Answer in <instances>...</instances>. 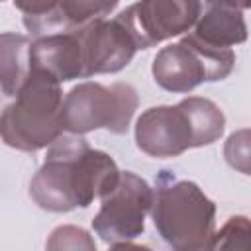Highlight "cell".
<instances>
[{
  "instance_id": "cell-3",
  "label": "cell",
  "mask_w": 251,
  "mask_h": 251,
  "mask_svg": "<svg viewBox=\"0 0 251 251\" xmlns=\"http://www.w3.org/2000/svg\"><path fill=\"white\" fill-rule=\"evenodd\" d=\"M151 206L153 224L173 251H204L216 227V204L192 180L163 171Z\"/></svg>"
},
{
  "instance_id": "cell-12",
  "label": "cell",
  "mask_w": 251,
  "mask_h": 251,
  "mask_svg": "<svg viewBox=\"0 0 251 251\" xmlns=\"http://www.w3.org/2000/svg\"><path fill=\"white\" fill-rule=\"evenodd\" d=\"M29 65L31 69L45 71L61 84L84 78V51L78 31L45 35L31 41Z\"/></svg>"
},
{
  "instance_id": "cell-1",
  "label": "cell",
  "mask_w": 251,
  "mask_h": 251,
  "mask_svg": "<svg viewBox=\"0 0 251 251\" xmlns=\"http://www.w3.org/2000/svg\"><path fill=\"white\" fill-rule=\"evenodd\" d=\"M122 171L100 149H92L82 135H61L29 182L31 200L47 212L88 208L108 196L120 182Z\"/></svg>"
},
{
  "instance_id": "cell-7",
  "label": "cell",
  "mask_w": 251,
  "mask_h": 251,
  "mask_svg": "<svg viewBox=\"0 0 251 251\" xmlns=\"http://www.w3.org/2000/svg\"><path fill=\"white\" fill-rule=\"evenodd\" d=\"M202 10L204 4L196 0H141L116 18L129 31L137 49H149L192 29Z\"/></svg>"
},
{
  "instance_id": "cell-11",
  "label": "cell",
  "mask_w": 251,
  "mask_h": 251,
  "mask_svg": "<svg viewBox=\"0 0 251 251\" xmlns=\"http://www.w3.org/2000/svg\"><path fill=\"white\" fill-rule=\"evenodd\" d=\"M247 6L249 4L235 2H206L202 16L188 35L196 43L216 51H226L233 45L245 43L249 31L243 18V8Z\"/></svg>"
},
{
  "instance_id": "cell-6",
  "label": "cell",
  "mask_w": 251,
  "mask_h": 251,
  "mask_svg": "<svg viewBox=\"0 0 251 251\" xmlns=\"http://www.w3.org/2000/svg\"><path fill=\"white\" fill-rule=\"evenodd\" d=\"M155 190L145 178L124 171L118 186L102 198L92 229L106 243H124L145 231V216L151 212Z\"/></svg>"
},
{
  "instance_id": "cell-4",
  "label": "cell",
  "mask_w": 251,
  "mask_h": 251,
  "mask_svg": "<svg viewBox=\"0 0 251 251\" xmlns=\"http://www.w3.org/2000/svg\"><path fill=\"white\" fill-rule=\"evenodd\" d=\"M137 104V90L127 82L104 86L86 80L67 92L63 102V127L71 135H84L94 129L122 135L129 129Z\"/></svg>"
},
{
  "instance_id": "cell-16",
  "label": "cell",
  "mask_w": 251,
  "mask_h": 251,
  "mask_svg": "<svg viewBox=\"0 0 251 251\" xmlns=\"http://www.w3.org/2000/svg\"><path fill=\"white\" fill-rule=\"evenodd\" d=\"M226 163L241 175H251V127L237 129L224 143Z\"/></svg>"
},
{
  "instance_id": "cell-2",
  "label": "cell",
  "mask_w": 251,
  "mask_h": 251,
  "mask_svg": "<svg viewBox=\"0 0 251 251\" xmlns=\"http://www.w3.org/2000/svg\"><path fill=\"white\" fill-rule=\"evenodd\" d=\"M61 82L39 69L29 75L0 118L2 141L18 151L35 153L51 147L65 131Z\"/></svg>"
},
{
  "instance_id": "cell-10",
  "label": "cell",
  "mask_w": 251,
  "mask_h": 251,
  "mask_svg": "<svg viewBox=\"0 0 251 251\" xmlns=\"http://www.w3.org/2000/svg\"><path fill=\"white\" fill-rule=\"evenodd\" d=\"M78 35L84 51V78L126 69L137 51L133 37L116 16L86 25Z\"/></svg>"
},
{
  "instance_id": "cell-18",
  "label": "cell",
  "mask_w": 251,
  "mask_h": 251,
  "mask_svg": "<svg viewBox=\"0 0 251 251\" xmlns=\"http://www.w3.org/2000/svg\"><path fill=\"white\" fill-rule=\"evenodd\" d=\"M204 251H206V249H204Z\"/></svg>"
},
{
  "instance_id": "cell-9",
  "label": "cell",
  "mask_w": 251,
  "mask_h": 251,
  "mask_svg": "<svg viewBox=\"0 0 251 251\" xmlns=\"http://www.w3.org/2000/svg\"><path fill=\"white\" fill-rule=\"evenodd\" d=\"M14 6L24 14L25 29L35 37L55 33H75L86 25L108 18L118 2L106 0H16Z\"/></svg>"
},
{
  "instance_id": "cell-5",
  "label": "cell",
  "mask_w": 251,
  "mask_h": 251,
  "mask_svg": "<svg viewBox=\"0 0 251 251\" xmlns=\"http://www.w3.org/2000/svg\"><path fill=\"white\" fill-rule=\"evenodd\" d=\"M233 49H208L186 33L180 41L157 51L151 65V75L163 90L173 94H186L202 82L224 80L233 71Z\"/></svg>"
},
{
  "instance_id": "cell-14",
  "label": "cell",
  "mask_w": 251,
  "mask_h": 251,
  "mask_svg": "<svg viewBox=\"0 0 251 251\" xmlns=\"http://www.w3.org/2000/svg\"><path fill=\"white\" fill-rule=\"evenodd\" d=\"M206 251H251V220L245 216H231L214 231Z\"/></svg>"
},
{
  "instance_id": "cell-17",
  "label": "cell",
  "mask_w": 251,
  "mask_h": 251,
  "mask_svg": "<svg viewBox=\"0 0 251 251\" xmlns=\"http://www.w3.org/2000/svg\"><path fill=\"white\" fill-rule=\"evenodd\" d=\"M108 251H153V249H151V247H147V245H141V243L124 241V243H114Z\"/></svg>"
},
{
  "instance_id": "cell-8",
  "label": "cell",
  "mask_w": 251,
  "mask_h": 251,
  "mask_svg": "<svg viewBox=\"0 0 251 251\" xmlns=\"http://www.w3.org/2000/svg\"><path fill=\"white\" fill-rule=\"evenodd\" d=\"M135 145L149 157L171 159L200 147V137L188 106H151L135 122Z\"/></svg>"
},
{
  "instance_id": "cell-13",
  "label": "cell",
  "mask_w": 251,
  "mask_h": 251,
  "mask_svg": "<svg viewBox=\"0 0 251 251\" xmlns=\"http://www.w3.org/2000/svg\"><path fill=\"white\" fill-rule=\"evenodd\" d=\"M29 39L20 33L4 31L0 35V69H2V92L8 98H16L18 90L29 75Z\"/></svg>"
},
{
  "instance_id": "cell-15",
  "label": "cell",
  "mask_w": 251,
  "mask_h": 251,
  "mask_svg": "<svg viewBox=\"0 0 251 251\" xmlns=\"http://www.w3.org/2000/svg\"><path fill=\"white\" fill-rule=\"evenodd\" d=\"M45 251H98L94 237L80 226H57L45 243Z\"/></svg>"
}]
</instances>
